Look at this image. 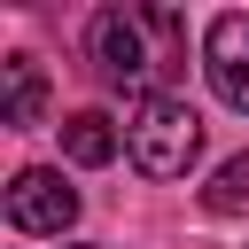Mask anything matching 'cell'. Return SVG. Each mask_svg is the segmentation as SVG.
I'll use <instances>...</instances> for the list:
<instances>
[{
	"instance_id": "cell-3",
	"label": "cell",
	"mask_w": 249,
	"mask_h": 249,
	"mask_svg": "<svg viewBox=\"0 0 249 249\" xmlns=\"http://www.w3.org/2000/svg\"><path fill=\"white\" fill-rule=\"evenodd\" d=\"M8 226L16 233H70L78 226V187H62V171L31 163L8 179Z\"/></svg>"
},
{
	"instance_id": "cell-1",
	"label": "cell",
	"mask_w": 249,
	"mask_h": 249,
	"mask_svg": "<svg viewBox=\"0 0 249 249\" xmlns=\"http://www.w3.org/2000/svg\"><path fill=\"white\" fill-rule=\"evenodd\" d=\"M86 47H93V70L109 86H132L148 101L156 70H171V47H179V8H101L86 23Z\"/></svg>"
},
{
	"instance_id": "cell-5",
	"label": "cell",
	"mask_w": 249,
	"mask_h": 249,
	"mask_svg": "<svg viewBox=\"0 0 249 249\" xmlns=\"http://www.w3.org/2000/svg\"><path fill=\"white\" fill-rule=\"evenodd\" d=\"M39 117H47V70H39V54H8L0 62V124L31 132Z\"/></svg>"
},
{
	"instance_id": "cell-4",
	"label": "cell",
	"mask_w": 249,
	"mask_h": 249,
	"mask_svg": "<svg viewBox=\"0 0 249 249\" xmlns=\"http://www.w3.org/2000/svg\"><path fill=\"white\" fill-rule=\"evenodd\" d=\"M202 70H210V93L249 117V16H241V8L210 16V31H202Z\"/></svg>"
},
{
	"instance_id": "cell-7",
	"label": "cell",
	"mask_w": 249,
	"mask_h": 249,
	"mask_svg": "<svg viewBox=\"0 0 249 249\" xmlns=\"http://www.w3.org/2000/svg\"><path fill=\"white\" fill-rule=\"evenodd\" d=\"M202 202H210L218 218H241V210H249V156H226V163L210 171V187H202Z\"/></svg>"
},
{
	"instance_id": "cell-6",
	"label": "cell",
	"mask_w": 249,
	"mask_h": 249,
	"mask_svg": "<svg viewBox=\"0 0 249 249\" xmlns=\"http://www.w3.org/2000/svg\"><path fill=\"white\" fill-rule=\"evenodd\" d=\"M117 148H124V132H117L101 109H78V117H62V156H70V163H86V171H93V163H109Z\"/></svg>"
},
{
	"instance_id": "cell-2",
	"label": "cell",
	"mask_w": 249,
	"mask_h": 249,
	"mask_svg": "<svg viewBox=\"0 0 249 249\" xmlns=\"http://www.w3.org/2000/svg\"><path fill=\"white\" fill-rule=\"evenodd\" d=\"M124 156H132L148 179H187V163L202 156V117H195L179 93H148V101L124 117Z\"/></svg>"
}]
</instances>
